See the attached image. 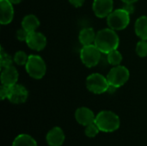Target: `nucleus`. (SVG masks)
<instances>
[{
    "label": "nucleus",
    "instance_id": "22",
    "mask_svg": "<svg viewBox=\"0 0 147 146\" xmlns=\"http://www.w3.org/2000/svg\"><path fill=\"white\" fill-rule=\"evenodd\" d=\"M100 129L98 128V126L96 125V123H92L90 125H88L85 126V130H84V133L88 138H95L96 135H98Z\"/></svg>",
    "mask_w": 147,
    "mask_h": 146
},
{
    "label": "nucleus",
    "instance_id": "9",
    "mask_svg": "<svg viewBox=\"0 0 147 146\" xmlns=\"http://www.w3.org/2000/svg\"><path fill=\"white\" fill-rule=\"evenodd\" d=\"M28 46L35 51H41L47 46V38L45 35L39 32H32L28 34V36L26 40Z\"/></svg>",
    "mask_w": 147,
    "mask_h": 146
},
{
    "label": "nucleus",
    "instance_id": "20",
    "mask_svg": "<svg viewBox=\"0 0 147 146\" xmlns=\"http://www.w3.org/2000/svg\"><path fill=\"white\" fill-rule=\"evenodd\" d=\"M13 63V59L11 56H9L7 52H4V50L2 48L1 49V53H0V65L2 68H6L9 66H11Z\"/></svg>",
    "mask_w": 147,
    "mask_h": 146
},
{
    "label": "nucleus",
    "instance_id": "6",
    "mask_svg": "<svg viewBox=\"0 0 147 146\" xmlns=\"http://www.w3.org/2000/svg\"><path fill=\"white\" fill-rule=\"evenodd\" d=\"M129 71L122 65H116L110 70L107 75V79L110 87L119 88L124 85L129 79Z\"/></svg>",
    "mask_w": 147,
    "mask_h": 146
},
{
    "label": "nucleus",
    "instance_id": "8",
    "mask_svg": "<svg viewBox=\"0 0 147 146\" xmlns=\"http://www.w3.org/2000/svg\"><path fill=\"white\" fill-rule=\"evenodd\" d=\"M28 96V92L23 85L15 84L10 87L8 99L14 104H22L27 101Z\"/></svg>",
    "mask_w": 147,
    "mask_h": 146
},
{
    "label": "nucleus",
    "instance_id": "23",
    "mask_svg": "<svg viewBox=\"0 0 147 146\" xmlns=\"http://www.w3.org/2000/svg\"><path fill=\"white\" fill-rule=\"evenodd\" d=\"M136 52L137 54L141 57H146L147 56V40H141L140 41L138 42L136 46Z\"/></svg>",
    "mask_w": 147,
    "mask_h": 146
},
{
    "label": "nucleus",
    "instance_id": "4",
    "mask_svg": "<svg viewBox=\"0 0 147 146\" xmlns=\"http://www.w3.org/2000/svg\"><path fill=\"white\" fill-rule=\"evenodd\" d=\"M25 67L28 74L34 79L42 78L47 71L46 63L43 59L39 55H29Z\"/></svg>",
    "mask_w": 147,
    "mask_h": 146
},
{
    "label": "nucleus",
    "instance_id": "7",
    "mask_svg": "<svg viewBox=\"0 0 147 146\" xmlns=\"http://www.w3.org/2000/svg\"><path fill=\"white\" fill-rule=\"evenodd\" d=\"M101 52H102L94 44L84 46L80 51L81 61L87 67H94L100 61Z\"/></svg>",
    "mask_w": 147,
    "mask_h": 146
},
{
    "label": "nucleus",
    "instance_id": "17",
    "mask_svg": "<svg viewBox=\"0 0 147 146\" xmlns=\"http://www.w3.org/2000/svg\"><path fill=\"white\" fill-rule=\"evenodd\" d=\"M135 33L141 40H147V16L143 15L137 19L134 26Z\"/></svg>",
    "mask_w": 147,
    "mask_h": 146
},
{
    "label": "nucleus",
    "instance_id": "21",
    "mask_svg": "<svg viewBox=\"0 0 147 146\" xmlns=\"http://www.w3.org/2000/svg\"><path fill=\"white\" fill-rule=\"evenodd\" d=\"M28 56L23 51H18L14 55V61L16 65H25L28 62Z\"/></svg>",
    "mask_w": 147,
    "mask_h": 146
},
{
    "label": "nucleus",
    "instance_id": "18",
    "mask_svg": "<svg viewBox=\"0 0 147 146\" xmlns=\"http://www.w3.org/2000/svg\"><path fill=\"white\" fill-rule=\"evenodd\" d=\"M12 146H38L35 139L28 134H19L14 139Z\"/></svg>",
    "mask_w": 147,
    "mask_h": 146
},
{
    "label": "nucleus",
    "instance_id": "11",
    "mask_svg": "<svg viewBox=\"0 0 147 146\" xmlns=\"http://www.w3.org/2000/svg\"><path fill=\"white\" fill-rule=\"evenodd\" d=\"M75 119L78 124L86 126L95 122L96 115L94 114L93 111L88 108L82 107L76 110L75 112Z\"/></svg>",
    "mask_w": 147,
    "mask_h": 146
},
{
    "label": "nucleus",
    "instance_id": "2",
    "mask_svg": "<svg viewBox=\"0 0 147 146\" xmlns=\"http://www.w3.org/2000/svg\"><path fill=\"white\" fill-rule=\"evenodd\" d=\"M95 123L101 132L113 133L119 129L121 121L116 114L112 111L104 110L96 114Z\"/></svg>",
    "mask_w": 147,
    "mask_h": 146
},
{
    "label": "nucleus",
    "instance_id": "12",
    "mask_svg": "<svg viewBox=\"0 0 147 146\" xmlns=\"http://www.w3.org/2000/svg\"><path fill=\"white\" fill-rule=\"evenodd\" d=\"M65 139V133L59 126L52 128L46 136V141L49 146H61L64 144Z\"/></svg>",
    "mask_w": 147,
    "mask_h": 146
},
{
    "label": "nucleus",
    "instance_id": "5",
    "mask_svg": "<svg viewBox=\"0 0 147 146\" xmlns=\"http://www.w3.org/2000/svg\"><path fill=\"white\" fill-rule=\"evenodd\" d=\"M86 87L89 91L94 94H102L110 88L107 77H103L99 73H93L86 79Z\"/></svg>",
    "mask_w": 147,
    "mask_h": 146
},
{
    "label": "nucleus",
    "instance_id": "1",
    "mask_svg": "<svg viewBox=\"0 0 147 146\" xmlns=\"http://www.w3.org/2000/svg\"><path fill=\"white\" fill-rule=\"evenodd\" d=\"M120 39L115 30L112 28H103L96 33L94 45L102 52L109 53L110 52L116 50L119 46Z\"/></svg>",
    "mask_w": 147,
    "mask_h": 146
},
{
    "label": "nucleus",
    "instance_id": "25",
    "mask_svg": "<svg viewBox=\"0 0 147 146\" xmlns=\"http://www.w3.org/2000/svg\"><path fill=\"white\" fill-rule=\"evenodd\" d=\"M9 89H10V87L2 84V86L0 88V97L2 100H4L5 98L8 99L9 94Z\"/></svg>",
    "mask_w": 147,
    "mask_h": 146
},
{
    "label": "nucleus",
    "instance_id": "19",
    "mask_svg": "<svg viewBox=\"0 0 147 146\" xmlns=\"http://www.w3.org/2000/svg\"><path fill=\"white\" fill-rule=\"evenodd\" d=\"M108 61L112 65H120L122 61V55L119 51H117V49L114 50L108 53Z\"/></svg>",
    "mask_w": 147,
    "mask_h": 146
},
{
    "label": "nucleus",
    "instance_id": "16",
    "mask_svg": "<svg viewBox=\"0 0 147 146\" xmlns=\"http://www.w3.org/2000/svg\"><path fill=\"white\" fill-rule=\"evenodd\" d=\"M40 26V21L34 15H28L24 16L22 21V28L27 30L28 33L34 32Z\"/></svg>",
    "mask_w": 147,
    "mask_h": 146
},
{
    "label": "nucleus",
    "instance_id": "10",
    "mask_svg": "<svg viewBox=\"0 0 147 146\" xmlns=\"http://www.w3.org/2000/svg\"><path fill=\"white\" fill-rule=\"evenodd\" d=\"M113 0H94L93 11L99 18L107 17L113 11Z\"/></svg>",
    "mask_w": 147,
    "mask_h": 146
},
{
    "label": "nucleus",
    "instance_id": "15",
    "mask_svg": "<svg viewBox=\"0 0 147 146\" xmlns=\"http://www.w3.org/2000/svg\"><path fill=\"white\" fill-rule=\"evenodd\" d=\"M96 35V34L95 33V30L92 28H86L80 31L78 39L83 46H89L93 45L95 43Z\"/></svg>",
    "mask_w": 147,
    "mask_h": 146
},
{
    "label": "nucleus",
    "instance_id": "26",
    "mask_svg": "<svg viewBox=\"0 0 147 146\" xmlns=\"http://www.w3.org/2000/svg\"><path fill=\"white\" fill-rule=\"evenodd\" d=\"M69 2H70V3H71V5H73L74 7L79 8V7H81V6L84 4V0H69Z\"/></svg>",
    "mask_w": 147,
    "mask_h": 146
},
{
    "label": "nucleus",
    "instance_id": "28",
    "mask_svg": "<svg viewBox=\"0 0 147 146\" xmlns=\"http://www.w3.org/2000/svg\"><path fill=\"white\" fill-rule=\"evenodd\" d=\"M12 4H17V3H20L22 0H9Z\"/></svg>",
    "mask_w": 147,
    "mask_h": 146
},
{
    "label": "nucleus",
    "instance_id": "14",
    "mask_svg": "<svg viewBox=\"0 0 147 146\" xmlns=\"http://www.w3.org/2000/svg\"><path fill=\"white\" fill-rule=\"evenodd\" d=\"M1 5V23L3 25L9 24L12 22L14 17L13 4L9 0H0Z\"/></svg>",
    "mask_w": 147,
    "mask_h": 146
},
{
    "label": "nucleus",
    "instance_id": "3",
    "mask_svg": "<svg viewBox=\"0 0 147 146\" xmlns=\"http://www.w3.org/2000/svg\"><path fill=\"white\" fill-rule=\"evenodd\" d=\"M130 22V13L125 9H118L112 11L107 16V22L110 28L114 30H122L126 28Z\"/></svg>",
    "mask_w": 147,
    "mask_h": 146
},
{
    "label": "nucleus",
    "instance_id": "24",
    "mask_svg": "<svg viewBox=\"0 0 147 146\" xmlns=\"http://www.w3.org/2000/svg\"><path fill=\"white\" fill-rule=\"evenodd\" d=\"M28 32L27 30H25L23 28H22L21 29H18L16 32V38L21 40V41H26L28 36Z\"/></svg>",
    "mask_w": 147,
    "mask_h": 146
},
{
    "label": "nucleus",
    "instance_id": "27",
    "mask_svg": "<svg viewBox=\"0 0 147 146\" xmlns=\"http://www.w3.org/2000/svg\"><path fill=\"white\" fill-rule=\"evenodd\" d=\"M123 3H127V4H133L134 3H135V2H137L138 0H121Z\"/></svg>",
    "mask_w": 147,
    "mask_h": 146
},
{
    "label": "nucleus",
    "instance_id": "13",
    "mask_svg": "<svg viewBox=\"0 0 147 146\" xmlns=\"http://www.w3.org/2000/svg\"><path fill=\"white\" fill-rule=\"evenodd\" d=\"M18 80V72L14 66L3 68L1 73V83L3 85L11 87L16 84Z\"/></svg>",
    "mask_w": 147,
    "mask_h": 146
}]
</instances>
